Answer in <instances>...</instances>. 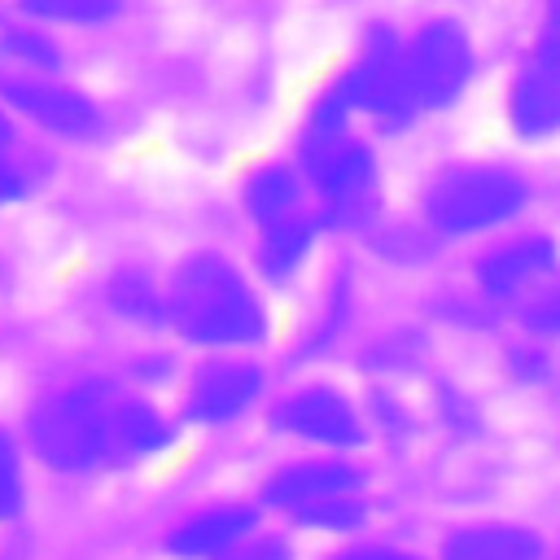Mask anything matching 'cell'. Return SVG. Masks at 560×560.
I'll return each instance as SVG.
<instances>
[{"mask_svg":"<svg viewBox=\"0 0 560 560\" xmlns=\"http://www.w3.org/2000/svg\"><path fill=\"white\" fill-rule=\"evenodd\" d=\"M171 311H175L179 328L206 346H245V341L262 337V311H258L254 293L219 258H197L179 271Z\"/></svg>","mask_w":560,"mask_h":560,"instance_id":"cell-1","label":"cell"},{"mask_svg":"<svg viewBox=\"0 0 560 560\" xmlns=\"http://www.w3.org/2000/svg\"><path fill=\"white\" fill-rule=\"evenodd\" d=\"M31 438L44 464L61 472H88L114 455V407L101 398L96 385L70 389L39 407Z\"/></svg>","mask_w":560,"mask_h":560,"instance_id":"cell-2","label":"cell"},{"mask_svg":"<svg viewBox=\"0 0 560 560\" xmlns=\"http://www.w3.org/2000/svg\"><path fill=\"white\" fill-rule=\"evenodd\" d=\"M525 206V184L508 171H455L429 192V219L446 236L481 232Z\"/></svg>","mask_w":560,"mask_h":560,"instance_id":"cell-3","label":"cell"},{"mask_svg":"<svg viewBox=\"0 0 560 560\" xmlns=\"http://www.w3.org/2000/svg\"><path fill=\"white\" fill-rule=\"evenodd\" d=\"M472 70V52L459 26L451 22H429L411 48H407V79H411V101L416 105H446L464 88Z\"/></svg>","mask_w":560,"mask_h":560,"instance_id":"cell-4","label":"cell"},{"mask_svg":"<svg viewBox=\"0 0 560 560\" xmlns=\"http://www.w3.org/2000/svg\"><path fill=\"white\" fill-rule=\"evenodd\" d=\"M341 96L350 105H363V109L385 114V118H407L416 109L411 79H407V52L394 44V35L376 31L368 39V52L350 70V79L341 83Z\"/></svg>","mask_w":560,"mask_h":560,"instance_id":"cell-5","label":"cell"},{"mask_svg":"<svg viewBox=\"0 0 560 560\" xmlns=\"http://www.w3.org/2000/svg\"><path fill=\"white\" fill-rule=\"evenodd\" d=\"M0 92H4L22 114H31L35 122H44L48 131H61V136H92V131L101 127V114H96L83 96H74L70 88L4 79Z\"/></svg>","mask_w":560,"mask_h":560,"instance_id":"cell-6","label":"cell"},{"mask_svg":"<svg viewBox=\"0 0 560 560\" xmlns=\"http://www.w3.org/2000/svg\"><path fill=\"white\" fill-rule=\"evenodd\" d=\"M276 420H280V429L311 438V442H328V446H354L359 442V420L346 407V398L332 389H306V394L289 398Z\"/></svg>","mask_w":560,"mask_h":560,"instance_id":"cell-7","label":"cell"},{"mask_svg":"<svg viewBox=\"0 0 560 560\" xmlns=\"http://www.w3.org/2000/svg\"><path fill=\"white\" fill-rule=\"evenodd\" d=\"M258 372L245 368V363H214L197 376L192 394H188V416L192 420H206V424H219V420H232L241 416L254 394H258Z\"/></svg>","mask_w":560,"mask_h":560,"instance_id":"cell-8","label":"cell"},{"mask_svg":"<svg viewBox=\"0 0 560 560\" xmlns=\"http://www.w3.org/2000/svg\"><path fill=\"white\" fill-rule=\"evenodd\" d=\"M249 529H254V512H249V508H241V503H232V508H210V512L184 521V525L166 538V547H171L175 556H184V560H210V556H228Z\"/></svg>","mask_w":560,"mask_h":560,"instance_id":"cell-9","label":"cell"},{"mask_svg":"<svg viewBox=\"0 0 560 560\" xmlns=\"http://www.w3.org/2000/svg\"><path fill=\"white\" fill-rule=\"evenodd\" d=\"M359 486V472L346 468V464H298V468H284L267 481L262 499L271 508H306V503H324V499H337V494H350Z\"/></svg>","mask_w":560,"mask_h":560,"instance_id":"cell-10","label":"cell"},{"mask_svg":"<svg viewBox=\"0 0 560 560\" xmlns=\"http://www.w3.org/2000/svg\"><path fill=\"white\" fill-rule=\"evenodd\" d=\"M551 262H556V245L542 241V236H525V241H512V245L494 249L481 262V284H486L490 298H512L525 284H534L538 276H547Z\"/></svg>","mask_w":560,"mask_h":560,"instance_id":"cell-11","label":"cell"},{"mask_svg":"<svg viewBox=\"0 0 560 560\" xmlns=\"http://www.w3.org/2000/svg\"><path fill=\"white\" fill-rule=\"evenodd\" d=\"M311 171L319 175V188L328 192L337 219L363 214L368 188H372V158H368L359 144H341L337 153H328V158H324L319 166H311Z\"/></svg>","mask_w":560,"mask_h":560,"instance_id":"cell-12","label":"cell"},{"mask_svg":"<svg viewBox=\"0 0 560 560\" xmlns=\"http://www.w3.org/2000/svg\"><path fill=\"white\" fill-rule=\"evenodd\" d=\"M446 560H542V542L516 525H472L451 534Z\"/></svg>","mask_w":560,"mask_h":560,"instance_id":"cell-13","label":"cell"},{"mask_svg":"<svg viewBox=\"0 0 560 560\" xmlns=\"http://www.w3.org/2000/svg\"><path fill=\"white\" fill-rule=\"evenodd\" d=\"M512 122L521 136H551L560 127V83L551 74H525L512 88Z\"/></svg>","mask_w":560,"mask_h":560,"instance_id":"cell-14","label":"cell"},{"mask_svg":"<svg viewBox=\"0 0 560 560\" xmlns=\"http://www.w3.org/2000/svg\"><path fill=\"white\" fill-rule=\"evenodd\" d=\"M166 424L144 407V402H122L114 407V455H149L166 446Z\"/></svg>","mask_w":560,"mask_h":560,"instance_id":"cell-15","label":"cell"},{"mask_svg":"<svg viewBox=\"0 0 560 560\" xmlns=\"http://www.w3.org/2000/svg\"><path fill=\"white\" fill-rule=\"evenodd\" d=\"M245 206H249V214L258 219V223H284V214H289V206H293V179H289V171H280V166H271V171H258L254 179H249V188H245Z\"/></svg>","mask_w":560,"mask_h":560,"instance_id":"cell-16","label":"cell"},{"mask_svg":"<svg viewBox=\"0 0 560 560\" xmlns=\"http://www.w3.org/2000/svg\"><path fill=\"white\" fill-rule=\"evenodd\" d=\"M306 245H311V232L302 223H271L267 236H262V267L280 280V276H289L298 267Z\"/></svg>","mask_w":560,"mask_h":560,"instance_id":"cell-17","label":"cell"},{"mask_svg":"<svg viewBox=\"0 0 560 560\" xmlns=\"http://www.w3.org/2000/svg\"><path fill=\"white\" fill-rule=\"evenodd\" d=\"M22 9L48 22H105L118 13V0H22Z\"/></svg>","mask_w":560,"mask_h":560,"instance_id":"cell-18","label":"cell"},{"mask_svg":"<svg viewBox=\"0 0 560 560\" xmlns=\"http://www.w3.org/2000/svg\"><path fill=\"white\" fill-rule=\"evenodd\" d=\"M302 525H319V529H350L363 521V508L350 499V494H337V499H324V503H306L293 512Z\"/></svg>","mask_w":560,"mask_h":560,"instance_id":"cell-19","label":"cell"},{"mask_svg":"<svg viewBox=\"0 0 560 560\" xmlns=\"http://www.w3.org/2000/svg\"><path fill=\"white\" fill-rule=\"evenodd\" d=\"M22 503V477H18V451L13 442L0 433V521L13 516Z\"/></svg>","mask_w":560,"mask_h":560,"instance_id":"cell-20","label":"cell"},{"mask_svg":"<svg viewBox=\"0 0 560 560\" xmlns=\"http://www.w3.org/2000/svg\"><path fill=\"white\" fill-rule=\"evenodd\" d=\"M149 302H153V293H149L136 276L118 280V306H122V311H131V315H158V306H149Z\"/></svg>","mask_w":560,"mask_h":560,"instance_id":"cell-21","label":"cell"},{"mask_svg":"<svg viewBox=\"0 0 560 560\" xmlns=\"http://www.w3.org/2000/svg\"><path fill=\"white\" fill-rule=\"evenodd\" d=\"M525 324H529L534 332H560V289L547 293V298L525 315Z\"/></svg>","mask_w":560,"mask_h":560,"instance_id":"cell-22","label":"cell"},{"mask_svg":"<svg viewBox=\"0 0 560 560\" xmlns=\"http://www.w3.org/2000/svg\"><path fill=\"white\" fill-rule=\"evenodd\" d=\"M538 66H542V74L560 79V18L547 26V35H542V44H538Z\"/></svg>","mask_w":560,"mask_h":560,"instance_id":"cell-23","label":"cell"},{"mask_svg":"<svg viewBox=\"0 0 560 560\" xmlns=\"http://www.w3.org/2000/svg\"><path fill=\"white\" fill-rule=\"evenodd\" d=\"M9 48H13V52H26V57H31V61H39V66H52V61H57V52H52L48 44L31 39V35H13V39H9Z\"/></svg>","mask_w":560,"mask_h":560,"instance_id":"cell-24","label":"cell"},{"mask_svg":"<svg viewBox=\"0 0 560 560\" xmlns=\"http://www.w3.org/2000/svg\"><path fill=\"white\" fill-rule=\"evenodd\" d=\"M22 188H26V184H22V175H18V171H13V166L0 158V201H9V197H22Z\"/></svg>","mask_w":560,"mask_h":560,"instance_id":"cell-25","label":"cell"},{"mask_svg":"<svg viewBox=\"0 0 560 560\" xmlns=\"http://www.w3.org/2000/svg\"><path fill=\"white\" fill-rule=\"evenodd\" d=\"M341 560H416V556L389 551V547H359V551H350V556H341Z\"/></svg>","mask_w":560,"mask_h":560,"instance_id":"cell-26","label":"cell"},{"mask_svg":"<svg viewBox=\"0 0 560 560\" xmlns=\"http://www.w3.org/2000/svg\"><path fill=\"white\" fill-rule=\"evenodd\" d=\"M232 560H284V551H280V542H262V547H249V551H241Z\"/></svg>","mask_w":560,"mask_h":560,"instance_id":"cell-27","label":"cell"},{"mask_svg":"<svg viewBox=\"0 0 560 560\" xmlns=\"http://www.w3.org/2000/svg\"><path fill=\"white\" fill-rule=\"evenodd\" d=\"M9 136H13V131H9V122H4V114H0V149L9 144Z\"/></svg>","mask_w":560,"mask_h":560,"instance_id":"cell-28","label":"cell"}]
</instances>
